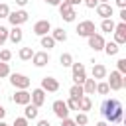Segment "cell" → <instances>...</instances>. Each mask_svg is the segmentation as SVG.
Returning a JSON list of instances; mask_svg holds the SVG:
<instances>
[{
  "label": "cell",
  "mask_w": 126,
  "mask_h": 126,
  "mask_svg": "<svg viewBox=\"0 0 126 126\" xmlns=\"http://www.w3.org/2000/svg\"><path fill=\"white\" fill-rule=\"evenodd\" d=\"M59 16H61L65 22H75V18H77L75 6H69L67 2H61V4H59Z\"/></svg>",
  "instance_id": "obj_7"
},
{
  "label": "cell",
  "mask_w": 126,
  "mask_h": 126,
  "mask_svg": "<svg viewBox=\"0 0 126 126\" xmlns=\"http://www.w3.org/2000/svg\"><path fill=\"white\" fill-rule=\"evenodd\" d=\"M112 33H114V43H118V45H124V43H126V22H120V24H116Z\"/></svg>",
  "instance_id": "obj_9"
},
{
  "label": "cell",
  "mask_w": 126,
  "mask_h": 126,
  "mask_svg": "<svg viewBox=\"0 0 126 126\" xmlns=\"http://www.w3.org/2000/svg\"><path fill=\"white\" fill-rule=\"evenodd\" d=\"M8 41V28L6 26H0V47Z\"/></svg>",
  "instance_id": "obj_33"
},
{
  "label": "cell",
  "mask_w": 126,
  "mask_h": 126,
  "mask_svg": "<svg viewBox=\"0 0 126 126\" xmlns=\"http://www.w3.org/2000/svg\"><path fill=\"white\" fill-rule=\"evenodd\" d=\"M0 126H10V124H6L4 120H0Z\"/></svg>",
  "instance_id": "obj_48"
},
{
  "label": "cell",
  "mask_w": 126,
  "mask_h": 126,
  "mask_svg": "<svg viewBox=\"0 0 126 126\" xmlns=\"http://www.w3.org/2000/svg\"><path fill=\"white\" fill-rule=\"evenodd\" d=\"M94 93H98V94H108L110 93V87H108V83L106 81H100V83H96V91Z\"/></svg>",
  "instance_id": "obj_29"
},
{
  "label": "cell",
  "mask_w": 126,
  "mask_h": 126,
  "mask_svg": "<svg viewBox=\"0 0 126 126\" xmlns=\"http://www.w3.org/2000/svg\"><path fill=\"white\" fill-rule=\"evenodd\" d=\"M114 26H116V24H114V20H112V18H104V20L100 22V30H102V32H106V33L114 32Z\"/></svg>",
  "instance_id": "obj_26"
},
{
  "label": "cell",
  "mask_w": 126,
  "mask_h": 126,
  "mask_svg": "<svg viewBox=\"0 0 126 126\" xmlns=\"http://www.w3.org/2000/svg\"><path fill=\"white\" fill-rule=\"evenodd\" d=\"M39 43H41V47H45L47 51L55 47V39H53L49 33H47V35H41V37H39Z\"/></svg>",
  "instance_id": "obj_24"
},
{
  "label": "cell",
  "mask_w": 126,
  "mask_h": 126,
  "mask_svg": "<svg viewBox=\"0 0 126 126\" xmlns=\"http://www.w3.org/2000/svg\"><path fill=\"white\" fill-rule=\"evenodd\" d=\"M93 79L94 81H98V79H106V75H108V71H106V67L102 65V63H93Z\"/></svg>",
  "instance_id": "obj_18"
},
{
  "label": "cell",
  "mask_w": 126,
  "mask_h": 126,
  "mask_svg": "<svg viewBox=\"0 0 126 126\" xmlns=\"http://www.w3.org/2000/svg\"><path fill=\"white\" fill-rule=\"evenodd\" d=\"M65 104H67V108H69V110H77V112H79V100H75V98H71V96H69V98L65 100Z\"/></svg>",
  "instance_id": "obj_32"
},
{
  "label": "cell",
  "mask_w": 126,
  "mask_h": 126,
  "mask_svg": "<svg viewBox=\"0 0 126 126\" xmlns=\"http://www.w3.org/2000/svg\"><path fill=\"white\" fill-rule=\"evenodd\" d=\"M83 4H85L87 8H91V10H94V8L98 6V0H83Z\"/></svg>",
  "instance_id": "obj_38"
},
{
  "label": "cell",
  "mask_w": 126,
  "mask_h": 126,
  "mask_svg": "<svg viewBox=\"0 0 126 126\" xmlns=\"http://www.w3.org/2000/svg\"><path fill=\"white\" fill-rule=\"evenodd\" d=\"M49 32H51V22H49V20H37V22L33 24V33H35L37 37L47 35Z\"/></svg>",
  "instance_id": "obj_8"
},
{
  "label": "cell",
  "mask_w": 126,
  "mask_h": 126,
  "mask_svg": "<svg viewBox=\"0 0 126 126\" xmlns=\"http://www.w3.org/2000/svg\"><path fill=\"white\" fill-rule=\"evenodd\" d=\"M10 59H12V51H10V49H0V61L8 63Z\"/></svg>",
  "instance_id": "obj_35"
},
{
  "label": "cell",
  "mask_w": 126,
  "mask_h": 126,
  "mask_svg": "<svg viewBox=\"0 0 126 126\" xmlns=\"http://www.w3.org/2000/svg\"><path fill=\"white\" fill-rule=\"evenodd\" d=\"M96 28H94V22H91V20H83V22H79L77 24V35L79 37H89V35H93V33H96L94 32Z\"/></svg>",
  "instance_id": "obj_3"
},
{
  "label": "cell",
  "mask_w": 126,
  "mask_h": 126,
  "mask_svg": "<svg viewBox=\"0 0 126 126\" xmlns=\"http://www.w3.org/2000/svg\"><path fill=\"white\" fill-rule=\"evenodd\" d=\"M118 8H126V0H114Z\"/></svg>",
  "instance_id": "obj_44"
},
{
  "label": "cell",
  "mask_w": 126,
  "mask_h": 126,
  "mask_svg": "<svg viewBox=\"0 0 126 126\" xmlns=\"http://www.w3.org/2000/svg\"><path fill=\"white\" fill-rule=\"evenodd\" d=\"M83 94H85V91H83V85H73V87L69 89V96H71V98H75V100H79Z\"/></svg>",
  "instance_id": "obj_25"
},
{
  "label": "cell",
  "mask_w": 126,
  "mask_h": 126,
  "mask_svg": "<svg viewBox=\"0 0 126 126\" xmlns=\"http://www.w3.org/2000/svg\"><path fill=\"white\" fill-rule=\"evenodd\" d=\"M63 0H45V4H49V6H59Z\"/></svg>",
  "instance_id": "obj_42"
},
{
  "label": "cell",
  "mask_w": 126,
  "mask_h": 126,
  "mask_svg": "<svg viewBox=\"0 0 126 126\" xmlns=\"http://www.w3.org/2000/svg\"><path fill=\"white\" fill-rule=\"evenodd\" d=\"M4 116H6V108L0 104V120H4Z\"/></svg>",
  "instance_id": "obj_45"
},
{
  "label": "cell",
  "mask_w": 126,
  "mask_h": 126,
  "mask_svg": "<svg viewBox=\"0 0 126 126\" xmlns=\"http://www.w3.org/2000/svg\"><path fill=\"white\" fill-rule=\"evenodd\" d=\"M83 91H85V94H94V91H96V81H94V79H85Z\"/></svg>",
  "instance_id": "obj_23"
},
{
  "label": "cell",
  "mask_w": 126,
  "mask_h": 126,
  "mask_svg": "<svg viewBox=\"0 0 126 126\" xmlns=\"http://www.w3.org/2000/svg\"><path fill=\"white\" fill-rule=\"evenodd\" d=\"M102 51H104L108 57H112V55H116V53L120 51V45H118V43H114V41H104Z\"/></svg>",
  "instance_id": "obj_20"
},
{
  "label": "cell",
  "mask_w": 126,
  "mask_h": 126,
  "mask_svg": "<svg viewBox=\"0 0 126 126\" xmlns=\"http://www.w3.org/2000/svg\"><path fill=\"white\" fill-rule=\"evenodd\" d=\"M28 118H24V116H18L16 120H14V124H10V126H28Z\"/></svg>",
  "instance_id": "obj_37"
},
{
  "label": "cell",
  "mask_w": 126,
  "mask_h": 126,
  "mask_svg": "<svg viewBox=\"0 0 126 126\" xmlns=\"http://www.w3.org/2000/svg\"><path fill=\"white\" fill-rule=\"evenodd\" d=\"M106 83H108L110 91H120V89L126 87V75H122L118 71H110V77H108Z\"/></svg>",
  "instance_id": "obj_2"
},
{
  "label": "cell",
  "mask_w": 126,
  "mask_h": 126,
  "mask_svg": "<svg viewBox=\"0 0 126 126\" xmlns=\"http://www.w3.org/2000/svg\"><path fill=\"white\" fill-rule=\"evenodd\" d=\"M75 122H77V126H85V124H89V116H87V112H77Z\"/></svg>",
  "instance_id": "obj_30"
},
{
  "label": "cell",
  "mask_w": 126,
  "mask_h": 126,
  "mask_svg": "<svg viewBox=\"0 0 126 126\" xmlns=\"http://www.w3.org/2000/svg\"><path fill=\"white\" fill-rule=\"evenodd\" d=\"M61 126H77V122H75L73 118H69V116H67V118H63V120H61Z\"/></svg>",
  "instance_id": "obj_39"
},
{
  "label": "cell",
  "mask_w": 126,
  "mask_h": 126,
  "mask_svg": "<svg viewBox=\"0 0 126 126\" xmlns=\"http://www.w3.org/2000/svg\"><path fill=\"white\" fill-rule=\"evenodd\" d=\"M51 110H53V114H55L59 120H63V118L69 116V108H67L65 100H55V102L51 104Z\"/></svg>",
  "instance_id": "obj_10"
},
{
  "label": "cell",
  "mask_w": 126,
  "mask_h": 126,
  "mask_svg": "<svg viewBox=\"0 0 126 126\" xmlns=\"http://www.w3.org/2000/svg\"><path fill=\"white\" fill-rule=\"evenodd\" d=\"M12 10H10V6L6 4V2H0V18H8V14H10Z\"/></svg>",
  "instance_id": "obj_36"
},
{
  "label": "cell",
  "mask_w": 126,
  "mask_h": 126,
  "mask_svg": "<svg viewBox=\"0 0 126 126\" xmlns=\"http://www.w3.org/2000/svg\"><path fill=\"white\" fill-rule=\"evenodd\" d=\"M59 63H61V67H71L73 65V55L71 53H61L59 55Z\"/></svg>",
  "instance_id": "obj_28"
},
{
  "label": "cell",
  "mask_w": 126,
  "mask_h": 126,
  "mask_svg": "<svg viewBox=\"0 0 126 126\" xmlns=\"http://www.w3.org/2000/svg\"><path fill=\"white\" fill-rule=\"evenodd\" d=\"M91 108H93L91 96H89V94H83V96L79 98V110H81V112H87V110H91Z\"/></svg>",
  "instance_id": "obj_22"
},
{
  "label": "cell",
  "mask_w": 126,
  "mask_h": 126,
  "mask_svg": "<svg viewBox=\"0 0 126 126\" xmlns=\"http://www.w3.org/2000/svg\"><path fill=\"white\" fill-rule=\"evenodd\" d=\"M120 22H126V8H120V14H118Z\"/></svg>",
  "instance_id": "obj_40"
},
{
  "label": "cell",
  "mask_w": 126,
  "mask_h": 126,
  "mask_svg": "<svg viewBox=\"0 0 126 126\" xmlns=\"http://www.w3.org/2000/svg\"><path fill=\"white\" fill-rule=\"evenodd\" d=\"M49 35L55 39V43H57V41H61V43H63V41H67V32H65L63 28H55V30H51V33H49Z\"/></svg>",
  "instance_id": "obj_21"
},
{
  "label": "cell",
  "mask_w": 126,
  "mask_h": 126,
  "mask_svg": "<svg viewBox=\"0 0 126 126\" xmlns=\"http://www.w3.org/2000/svg\"><path fill=\"white\" fill-rule=\"evenodd\" d=\"M110 126H120V124H110Z\"/></svg>",
  "instance_id": "obj_50"
},
{
  "label": "cell",
  "mask_w": 126,
  "mask_h": 126,
  "mask_svg": "<svg viewBox=\"0 0 126 126\" xmlns=\"http://www.w3.org/2000/svg\"><path fill=\"white\" fill-rule=\"evenodd\" d=\"M37 126H51V124H49L47 118H41V120H37Z\"/></svg>",
  "instance_id": "obj_41"
},
{
  "label": "cell",
  "mask_w": 126,
  "mask_h": 126,
  "mask_svg": "<svg viewBox=\"0 0 126 126\" xmlns=\"http://www.w3.org/2000/svg\"><path fill=\"white\" fill-rule=\"evenodd\" d=\"M98 2H110V0H98Z\"/></svg>",
  "instance_id": "obj_49"
},
{
  "label": "cell",
  "mask_w": 126,
  "mask_h": 126,
  "mask_svg": "<svg viewBox=\"0 0 126 126\" xmlns=\"http://www.w3.org/2000/svg\"><path fill=\"white\" fill-rule=\"evenodd\" d=\"M0 94H2V89H0Z\"/></svg>",
  "instance_id": "obj_51"
},
{
  "label": "cell",
  "mask_w": 126,
  "mask_h": 126,
  "mask_svg": "<svg viewBox=\"0 0 126 126\" xmlns=\"http://www.w3.org/2000/svg\"><path fill=\"white\" fill-rule=\"evenodd\" d=\"M30 96H32L30 102H32L33 106H37V108L43 106V102H45V91H43L41 87H39V89H33V91L30 93Z\"/></svg>",
  "instance_id": "obj_16"
},
{
  "label": "cell",
  "mask_w": 126,
  "mask_h": 126,
  "mask_svg": "<svg viewBox=\"0 0 126 126\" xmlns=\"http://www.w3.org/2000/svg\"><path fill=\"white\" fill-rule=\"evenodd\" d=\"M71 71H73V83H75V85H83V83H85V79H87L85 65H83V63H75V61H73Z\"/></svg>",
  "instance_id": "obj_6"
},
{
  "label": "cell",
  "mask_w": 126,
  "mask_h": 126,
  "mask_svg": "<svg viewBox=\"0 0 126 126\" xmlns=\"http://www.w3.org/2000/svg\"><path fill=\"white\" fill-rule=\"evenodd\" d=\"M28 2H30V0H16V4H18V6H22V8H24Z\"/></svg>",
  "instance_id": "obj_46"
},
{
  "label": "cell",
  "mask_w": 126,
  "mask_h": 126,
  "mask_svg": "<svg viewBox=\"0 0 126 126\" xmlns=\"http://www.w3.org/2000/svg\"><path fill=\"white\" fill-rule=\"evenodd\" d=\"M28 20H30V14H28L26 10H14V12L8 14V22H10L12 26H22V24H26Z\"/></svg>",
  "instance_id": "obj_5"
},
{
  "label": "cell",
  "mask_w": 126,
  "mask_h": 126,
  "mask_svg": "<svg viewBox=\"0 0 126 126\" xmlns=\"http://www.w3.org/2000/svg\"><path fill=\"white\" fill-rule=\"evenodd\" d=\"M8 75H10V65L4 63V61H0V79H4Z\"/></svg>",
  "instance_id": "obj_34"
},
{
  "label": "cell",
  "mask_w": 126,
  "mask_h": 126,
  "mask_svg": "<svg viewBox=\"0 0 126 126\" xmlns=\"http://www.w3.org/2000/svg\"><path fill=\"white\" fill-rule=\"evenodd\" d=\"M8 39L16 45V43H20L22 39H24V30L20 28V26H12V30H8Z\"/></svg>",
  "instance_id": "obj_17"
},
{
  "label": "cell",
  "mask_w": 126,
  "mask_h": 126,
  "mask_svg": "<svg viewBox=\"0 0 126 126\" xmlns=\"http://www.w3.org/2000/svg\"><path fill=\"white\" fill-rule=\"evenodd\" d=\"M35 67H45L47 63H49V53L47 51H33V55H32V59H30Z\"/></svg>",
  "instance_id": "obj_12"
},
{
  "label": "cell",
  "mask_w": 126,
  "mask_h": 126,
  "mask_svg": "<svg viewBox=\"0 0 126 126\" xmlns=\"http://www.w3.org/2000/svg\"><path fill=\"white\" fill-rule=\"evenodd\" d=\"M37 114H39V108H37V106H33L32 102H28V104H26V108H24V118H28V120H35V118H37Z\"/></svg>",
  "instance_id": "obj_19"
},
{
  "label": "cell",
  "mask_w": 126,
  "mask_h": 126,
  "mask_svg": "<svg viewBox=\"0 0 126 126\" xmlns=\"http://www.w3.org/2000/svg\"><path fill=\"white\" fill-rule=\"evenodd\" d=\"M96 10V14L104 20V18H112V14H114V8H112V4L110 2H98V6L94 8Z\"/></svg>",
  "instance_id": "obj_15"
},
{
  "label": "cell",
  "mask_w": 126,
  "mask_h": 126,
  "mask_svg": "<svg viewBox=\"0 0 126 126\" xmlns=\"http://www.w3.org/2000/svg\"><path fill=\"white\" fill-rule=\"evenodd\" d=\"M85 126H87V124H85Z\"/></svg>",
  "instance_id": "obj_52"
},
{
  "label": "cell",
  "mask_w": 126,
  "mask_h": 126,
  "mask_svg": "<svg viewBox=\"0 0 126 126\" xmlns=\"http://www.w3.org/2000/svg\"><path fill=\"white\" fill-rule=\"evenodd\" d=\"M12 100H14L16 104H22V106H26V104H28V102L32 100V96H30L28 89H16V93H14Z\"/></svg>",
  "instance_id": "obj_14"
},
{
  "label": "cell",
  "mask_w": 126,
  "mask_h": 126,
  "mask_svg": "<svg viewBox=\"0 0 126 126\" xmlns=\"http://www.w3.org/2000/svg\"><path fill=\"white\" fill-rule=\"evenodd\" d=\"M41 89L45 93H57L59 91V81L55 77H43L41 79Z\"/></svg>",
  "instance_id": "obj_13"
},
{
  "label": "cell",
  "mask_w": 126,
  "mask_h": 126,
  "mask_svg": "<svg viewBox=\"0 0 126 126\" xmlns=\"http://www.w3.org/2000/svg\"><path fill=\"white\" fill-rule=\"evenodd\" d=\"M94 126H108V122H104V120H100V122H96Z\"/></svg>",
  "instance_id": "obj_47"
},
{
  "label": "cell",
  "mask_w": 126,
  "mask_h": 126,
  "mask_svg": "<svg viewBox=\"0 0 126 126\" xmlns=\"http://www.w3.org/2000/svg\"><path fill=\"white\" fill-rule=\"evenodd\" d=\"M8 77H10V85H12L14 89H28V87L32 85L30 77H26V75H22V73H10Z\"/></svg>",
  "instance_id": "obj_4"
},
{
  "label": "cell",
  "mask_w": 126,
  "mask_h": 126,
  "mask_svg": "<svg viewBox=\"0 0 126 126\" xmlns=\"http://www.w3.org/2000/svg\"><path fill=\"white\" fill-rule=\"evenodd\" d=\"M63 2H67L69 6H79V4L83 2V0H63Z\"/></svg>",
  "instance_id": "obj_43"
},
{
  "label": "cell",
  "mask_w": 126,
  "mask_h": 126,
  "mask_svg": "<svg viewBox=\"0 0 126 126\" xmlns=\"http://www.w3.org/2000/svg\"><path fill=\"white\" fill-rule=\"evenodd\" d=\"M116 71L122 73V75H126V59H124V57H120V59L116 61Z\"/></svg>",
  "instance_id": "obj_31"
},
{
  "label": "cell",
  "mask_w": 126,
  "mask_h": 126,
  "mask_svg": "<svg viewBox=\"0 0 126 126\" xmlns=\"http://www.w3.org/2000/svg\"><path fill=\"white\" fill-rule=\"evenodd\" d=\"M32 55H33V49H32V47H22V49L18 51V57H20L22 61H30Z\"/></svg>",
  "instance_id": "obj_27"
},
{
  "label": "cell",
  "mask_w": 126,
  "mask_h": 126,
  "mask_svg": "<svg viewBox=\"0 0 126 126\" xmlns=\"http://www.w3.org/2000/svg\"><path fill=\"white\" fill-rule=\"evenodd\" d=\"M87 41H89V47H91L93 51H102V47H104V37H102L100 33H93V35H89Z\"/></svg>",
  "instance_id": "obj_11"
},
{
  "label": "cell",
  "mask_w": 126,
  "mask_h": 126,
  "mask_svg": "<svg viewBox=\"0 0 126 126\" xmlns=\"http://www.w3.org/2000/svg\"><path fill=\"white\" fill-rule=\"evenodd\" d=\"M100 114L110 124H120L122 122V104H120V100H116V98L104 100L102 106H100Z\"/></svg>",
  "instance_id": "obj_1"
}]
</instances>
